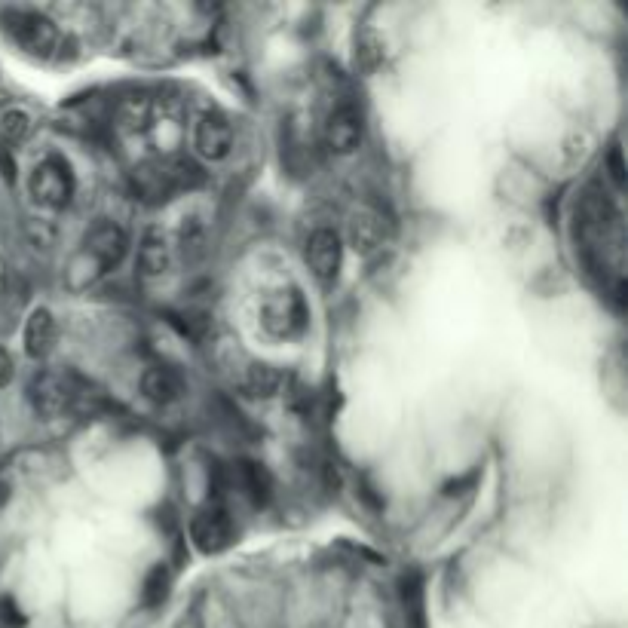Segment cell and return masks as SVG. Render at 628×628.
<instances>
[{
  "mask_svg": "<svg viewBox=\"0 0 628 628\" xmlns=\"http://www.w3.org/2000/svg\"><path fill=\"white\" fill-rule=\"evenodd\" d=\"M0 22H4L7 34L22 46L25 53L37 56V59H50L59 46V31L56 25L46 19L43 13H34V10H4L0 13Z\"/></svg>",
  "mask_w": 628,
  "mask_h": 628,
  "instance_id": "6da1fadb",
  "label": "cell"
},
{
  "mask_svg": "<svg viewBox=\"0 0 628 628\" xmlns=\"http://www.w3.org/2000/svg\"><path fill=\"white\" fill-rule=\"evenodd\" d=\"M77 399H80V390L74 377H65L56 371H40L28 383V402L43 420L65 417L68 411H74Z\"/></svg>",
  "mask_w": 628,
  "mask_h": 628,
  "instance_id": "7a4b0ae2",
  "label": "cell"
},
{
  "mask_svg": "<svg viewBox=\"0 0 628 628\" xmlns=\"http://www.w3.org/2000/svg\"><path fill=\"white\" fill-rule=\"evenodd\" d=\"M28 193H31V200L43 209L68 206V200L74 197V175H71L68 163H62L56 157L37 163L31 178H28Z\"/></svg>",
  "mask_w": 628,
  "mask_h": 628,
  "instance_id": "3957f363",
  "label": "cell"
},
{
  "mask_svg": "<svg viewBox=\"0 0 628 628\" xmlns=\"http://www.w3.org/2000/svg\"><path fill=\"white\" fill-rule=\"evenodd\" d=\"M261 319H264V328L273 334V337H295L307 328L310 322V307L304 301L301 292H276L264 301V310H261Z\"/></svg>",
  "mask_w": 628,
  "mask_h": 628,
  "instance_id": "277c9868",
  "label": "cell"
},
{
  "mask_svg": "<svg viewBox=\"0 0 628 628\" xmlns=\"http://www.w3.org/2000/svg\"><path fill=\"white\" fill-rule=\"evenodd\" d=\"M190 540L203 555H218L233 546L236 540V527L230 515L221 506H206L203 512L193 515L190 521Z\"/></svg>",
  "mask_w": 628,
  "mask_h": 628,
  "instance_id": "5b68a950",
  "label": "cell"
},
{
  "mask_svg": "<svg viewBox=\"0 0 628 628\" xmlns=\"http://www.w3.org/2000/svg\"><path fill=\"white\" fill-rule=\"evenodd\" d=\"M126 233L111 224V221H99L89 233H86V258L95 264V270H111L123 261L126 255Z\"/></svg>",
  "mask_w": 628,
  "mask_h": 628,
  "instance_id": "8992f818",
  "label": "cell"
},
{
  "mask_svg": "<svg viewBox=\"0 0 628 628\" xmlns=\"http://www.w3.org/2000/svg\"><path fill=\"white\" fill-rule=\"evenodd\" d=\"M341 261H344V246L334 230L322 227L307 239V264L319 282H334L337 270H341Z\"/></svg>",
  "mask_w": 628,
  "mask_h": 628,
  "instance_id": "52a82bcc",
  "label": "cell"
},
{
  "mask_svg": "<svg viewBox=\"0 0 628 628\" xmlns=\"http://www.w3.org/2000/svg\"><path fill=\"white\" fill-rule=\"evenodd\" d=\"M193 148L203 160H224L233 148V129L227 117L218 111L203 114L197 120V129H193Z\"/></svg>",
  "mask_w": 628,
  "mask_h": 628,
  "instance_id": "ba28073f",
  "label": "cell"
},
{
  "mask_svg": "<svg viewBox=\"0 0 628 628\" xmlns=\"http://www.w3.org/2000/svg\"><path fill=\"white\" fill-rule=\"evenodd\" d=\"M362 117L353 111V108H337L331 117H328V126H325V141L334 154H353L359 144H362Z\"/></svg>",
  "mask_w": 628,
  "mask_h": 628,
  "instance_id": "9c48e42d",
  "label": "cell"
},
{
  "mask_svg": "<svg viewBox=\"0 0 628 628\" xmlns=\"http://www.w3.org/2000/svg\"><path fill=\"white\" fill-rule=\"evenodd\" d=\"M172 264V252H169V243L166 236L157 233V230H148L141 236L138 243V255H135V270L141 279H160Z\"/></svg>",
  "mask_w": 628,
  "mask_h": 628,
  "instance_id": "30bf717a",
  "label": "cell"
},
{
  "mask_svg": "<svg viewBox=\"0 0 628 628\" xmlns=\"http://www.w3.org/2000/svg\"><path fill=\"white\" fill-rule=\"evenodd\" d=\"M141 393L154 405H172L184 396V377L175 368L154 365L141 374Z\"/></svg>",
  "mask_w": 628,
  "mask_h": 628,
  "instance_id": "8fae6325",
  "label": "cell"
},
{
  "mask_svg": "<svg viewBox=\"0 0 628 628\" xmlns=\"http://www.w3.org/2000/svg\"><path fill=\"white\" fill-rule=\"evenodd\" d=\"M386 239V224L374 209H359L350 218V246L362 255H371L383 246Z\"/></svg>",
  "mask_w": 628,
  "mask_h": 628,
  "instance_id": "7c38bea8",
  "label": "cell"
},
{
  "mask_svg": "<svg viewBox=\"0 0 628 628\" xmlns=\"http://www.w3.org/2000/svg\"><path fill=\"white\" fill-rule=\"evenodd\" d=\"M56 344V319L50 310H34L25 322V353L31 359H43Z\"/></svg>",
  "mask_w": 628,
  "mask_h": 628,
  "instance_id": "4fadbf2b",
  "label": "cell"
},
{
  "mask_svg": "<svg viewBox=\"0 0 628 628\" xmlns=\"http://www.w3.org/2000/svg\"><path fill=\"white\" fill-rule=\"evenodd\" d=\"M132 187H135L138 197L151 200V203L166 200L169 193L175 190V187H172V178H169V172H166L163 163H141V166L132 172Z\"/></svg>",
  "mask_w": 628,
  "mask_h": 628,
  "instance_id": "5bb4252c",
  "label": "cell"
},
{
  "mask_svg": "<svg viewBox=\"0 0 628 628\" xmlns=\"http://www.w3.org/2000/svg\"><path fill=\"white\" fill-rule=\"evenodd\" d=\"M236 475H239V488L246 491V497L255 506H264L270 500V494H273V478H270V472L261 463L243 460V463L236 466Z\"/></svg>",
  "mask_w": 628,
  "mask_h": 628,
  "instance_id": "9a60e30c",
  "label": "cell"
},
{
  "mask_svg": "<svg viewBox=\"0 0 628 628\" xmlns=\"http://www.w3.org/2000/svg\"><path fill=\"white\" fill-rule=\"evenodd\" d=\"M383 56H386L383 40H380L374 31H362V34L356 37L353 62H356V68H359L362 74H374V71L383 65Z\"/></svg>",
  "mask_w": 628,
  "mask_h": 628,
  "instance_id": "2e32d148",
  "label": "cell"
},
{
  "mask_svg": "<svg viewBox=\"0 0 628 628\" xmlns=\"http://www.w3.org/2000/svg\"><path fill=\"white\" fill-rule=\"evenodd\" d=\"M279 383H282L279 371H276L273 365H267V362H255V365H249V371H246V390H249L255 399H270V396H276V393H279Z\"/></svg>",
  "mask_w": 628,
  "mask_h": 628,
  "instance_id": "e0dca14e",
  "label": "cell"
},
{
  "mask_svg": "<svg viewBox=\"0 0 628 628\" xmlns=\"http://www.w3.org/2000/svg\"><path fill=\"white\" fill-rule=\"evenodd\" d=\"M169 586H172V573H169V567H166V564H157V567L148 573V579H144V604H148V607L163 604L166 595H169Z\"/></svg>",
  "mask_w": 628,
  "mask_h": 628,
  "instance_id": "ac0fdd59",
  "label": "cell"
},
{
  "mask_svg": "<svg viewBox=\"0 0 628 628\" xmlns=\"http://www.w3.org/2000/svg\"><path fill=\"white\" fill-rule=\"evenodd\" d=\"M166 172H169V178H172V187H197V184H203V169L193 163V160H187V157H178V160H172L169 166H166Z\"/></svg>",
  "mask_w": 628,
  "mask_h": 628,
  "instance_id": "d6986e66",
  "label": "cell"
},
{
  "mask_svg": "<svg viewBox=\"0 0 628 628\" xmlns=\"http://www.w3.org/2000/svg\"><path fill=\"white\" fill-rule=\"evenodd\" d=\"M31 129V117L25 111H7L4 117H0V135H4L7 141H22Z\"/></svg>",
  "mask_w": 628,
  "mask_h": 628,
  "instance_id": "ffe728a7",
  "label": "cell"
},
{
  "mask_svg": "<svg viewBox=\"0 0 628 628\" xmlns=\"http://www.w3.org/2000/svg\"><path fill=\"white\" fill-rule=\"evenodd\" d=\"M0 622L10 625V628H22L25 625V616L19 610V604L13 598H0Z\"/></svg>",
  "mask_w": 628,
  "mask_h": 628,
  "instance_id": "44dd1931",
  "label": "cell"
},
{
  "mask_svg": "<svg viewBox=\"0 0 628 628\" xmlns=\"http://www.w3.org/2000/svg\"><path fill=\"white\" fill-rule=\"evenodd\" d=\"M607 169H610L613 184H622V181H625V163H622V151H619V148H613V151L607 154Z\"/></svg>",
  "mask_w": 628,
  "mask_h": 628,
  "instance_id": "7402d4cb",
  "label": "cell"
},
{
  "mask_svg": "<svg viewBox=\"0 0 628 628\" xmlns=\"http://www.w3.org/2000/svg\"><path fill=\"white\" fill-rule=\"evenodd\" d=\"M13 374H16V365H13V356L0 347V386H7L10 380H13Z\"/></svg>",
  "mask_w": 628,
  "mask_h": 628,
  "instance_id": "603a6c76",
  "label": "cell"
},
{
  "mask_svg": "<svg viewBox=\"0 0 628 628\" xmlns=\"http://www.w3.org/2000/svg\"><path fill=\"white\" fill-rule=\"evenodd\" d=\"M10 292V264L0 258V298Z\"/></svg>",
  "mask_w": 628,
  "mask_h": 628,
  "instance_id": "cb8c5ba5",
  "label": "cell"
},
{
  "mask_svg": "<svg viewBox=\"0 0 628 628\" xmlns=\"http://www.w3.org/2000/svg\"><path fill=\"white\" fill-rule=\"evenodd\" d=\"M4 500H7V488H4V485H0V503H4Z\"/></svg>",
  "mask_w": 628,
  "mask_h": 628,
  "instance_id": "d4e9b609",
  "label": "cell"
}]
</instances>
